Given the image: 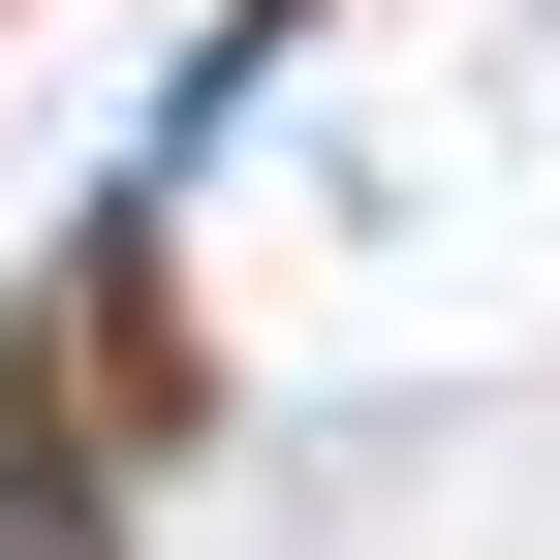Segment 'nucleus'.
Returning <instances> with one entry per match:
<instances>
[{
    "label": "nucleus",
    "instance_id": "obj_1",
    "mask_svg": "<svg viewBox=\"0 0 560 560\" xmlns=\"http://www.w3.org/2000/svg\"><path fill=\"white\" fill-rule=\"evenodd\" d=\"M62 436H187V280H156V249L62 280Z\"/></svg>",
    "mask_w": 560,
    "mask_h": 560
}]
</instances>
